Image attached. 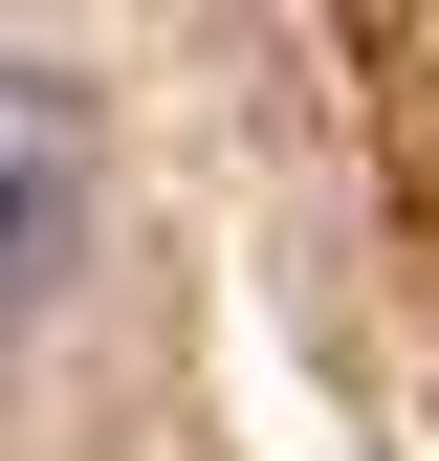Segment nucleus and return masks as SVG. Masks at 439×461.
<instances>
[{
  "mask_svg": "<svg viewBox=\"0 0 439 461\" xmlns=\"http://www.w3.org/2000/svg\"><path fill=\"white\" fill-rule=\"evenodd\" d=\"M67 264H88V110L44 67H0V330H22Z\"/></svg>",
  "mask_w": 439,
  "mask_h": 461,
  "instance_id": "f257e3e1",
  "label": "nucleus"
}]
</instances>
